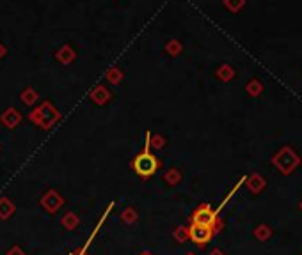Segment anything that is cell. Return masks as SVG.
Returning a JSON list of instances; mask_svg holds the SVG:
<instances>
[{
  "mask_svg": "<svg viewBox=\"0 0 302 255\" xmlns=\"http://www.w3.org/2000/svg\"><path fill=\"white\" fill-rule=\"evenodd\" d=\"M160 167H162V162H160L155 154L151 153L149 142H147V139H146L144 149L132 160L133 172H135L139 177H142V179H149L151 176H155L157 170H159Z\"/></svg>",
  "mask_w": 302,
  "mask_h": 255,
  "instance_id": "1",
  "label": "cell"
},
{
  "mask_svg": "<svg viewBox=\"0 0 302 255\" xmlns=\"http://www.w3.org/2000/svg\"><path fill=\"white\" fill-rule=\"evenodd\" d=\"M29 120L43 130H52L53 124L60 120V112L50 101H43L38 108L29 113Z\"/></svg>",
  "mask_w": 302,
  "mask_h": 255,
  "instance_id": "2",
  "label": "cell"
},
{
  "mask_svg": "<svg viewBox=\"0 0 302 255\" xmlns=\"http://www.w3.org/2000/svg\"><path fill=\"white\" fill-rule=\"evenodd\" d=\"M190 223H196V225H204L211 227V229L219 230L220 229V221H219V213L215 209H211L210 204H201L190 214Z\"/></svg>",
  "mask_w": 302,
  "mask_h": 255,
  "instance_id": "3",
  "label": "cell"
},
{
  "mask_svg": "<svg viewBox=\"0 0 302 255\" xmlns=\"http://www.w3.org/2000/svg\"><path fill=\"white\" fill-rule=\"evenodd\" d=\"M215 236V230L211 227L204 225H196V223H190L189 225V239L192 241L197 246H204L211 241V237Z\"/></svg>",
  "mask_w": 302,
  "mask_h": 255,
  "instance_id": "4",
  "label": "cell"
},
{
  "mask_svg": "<svg viewBox=\"0 0 302 255\" xmlns=\"http://www.w3.org/2000/svg\"><path fill=\"white\" fill-rule=\"evenodd\" d=\"M39 204H41V207L48 214H55L60 207L64 206V199H62V195L57 190H48L46 193H43Z\"/></svg>",
  "mask_w": 302,
  "mask_h": 255,
  "instance_id": "5",
  "label": "cell"
},
{
  "mask_svg": "<svg viewBox=\"0 0 302 255\" xmlns=\"http://www.w3.org/2000/svg\"><path fill=\"white\" fill-rule=\"evenodd\" d=\"M22 112L16 108H8L6 112H2V115H0V122H2V126H6L8 130H15L16 126H18L20 122H22Z\"/></svg>",
  "mask_w": 302,
  "mask_h": 255,
  "instance_id": "6",
  "label": "cell"
},
{
  "mask_svg": "<svg viewBox=\"0 0 302 255\" xmlns=\"http://www.w3.org/2000/svg\"><path fill=\"white\" fill-rule=\"evenodd\" d=\"M110 98H112V94H110V90L107 89L105 85H96L95 89L89 92V99L95 105H107V103L110 101Z\"/></svg>",
  "mask_w": 302,
  "mask_h": 255,
  "instance_id": "7",
  "label": "cell"
},
{
  "mask_svg": "<svg viewBox=\"0 0 302 255\" xmlns=\"http://www.w3.org/2000/svg\"><path fill=\"white\" fill-rule=\"evenodd\" d=\"M16 206L13 204V200L9 197H2L0 199V220H9L15 214Z\"/></svg>",
  "mask_w": 302,
  "mask_h": 255,
  "instance_id": "8",
  "label": "cell"
},
{
  "mask_svg": "<svg viewBox=\"0 0 302 255\" xmlns=\"http://www.w3.org/2000/svg\"><path fill=\"white\" fill-rule=\"evenodd\" d=\"M55 57H57V60H59V62H62V64H71L73 60H75L77 53H75V50H73L69 45H64L62 48L57 50V52H55Z\"/></svg>",
  "mask_w": 302,
  "mask_h": 255,
  "instance_id": "9",
  "label": "cell"
},
{
  "mask_svg": "<svg viewBox=\"0 0 302 255\" xmlns=\"http://www.w3.org/2000/svg\"><path fill=\"white\" fill-rule=\"evenodd\" d=\"M60 225L64 227L66 230H75L77 227L80 225V218L77 216V213H73V211H68L64 216L60 218Z\"/></svg>",
  "mask_w": 302,
  "mask_h": 255,
  "instance_id": "10",
  "label": "cell"
},
{
  "mask_svg": "<svg viewBox=\"0 0 302 255\" xmlns=\"http://www.w3.org/2000/svg\"><path fill=\"white\" fill-rule=\"evenodd\" d=\"M20 99H22V103L27 106L34 105V103L39 99L38 90H36L34 87H25V89L22 90V94H20Z\"/></svg>",
  "mask_w": 302,
  "mask_h": 255,
  "instance_id": "11",
  "label": "cell"
},
{
  "mask_svg": "<svg viewBox=\"0 0 302 255\" xmlns=\"http://www.w3.org/2000/svg\"><path fill=\"white\" fill-rule=\"evenodd\" d=\"M139 220V214H137V211L133 209V207H125L123 209V213H121V221L123 223H135V221Z\"/></svg>",
  "mask_w": 302,
  "mask_h": 255,
  "instance_id": "12",
  "label": "cell"
},
{
  "mask_svg": "<svg viewBox=\"0 0 302 255\" xmlns=\"http://www.w3.org/2000/svg\"><path fill=\"white\" fill-rule=\"evenodd\" d=\"M164 181H166L169 186H176L178 183L181 181V174H180V170L178 169H171V170H167L166 174H164Z\"/></svg>",
  "mask_w": 302,
  "mask_h": 255,
  "instance_id": "13",
  "label": "cell"
},
{
  "mask_svg": "<svg viewBox=\"0 0 302 255\" xmlns=\"http://www.w3.org/2000/svg\"><path fill=\"white\" fill-rule=\"evenodd\" d=\"M146 139L147 142H149V147H153V149H162V147L166 146V139H164L162 135H151V133L147 132Z\"/></svg>",
  "mask_w": 302,
  "mask_h": 255,
  "instance_id": "14",
  "label": "cell"
},
{
  "mask_svg": "<svg viewBox=\"0 0 302 255\" xmlns=\"http://www.w3.org/2000/svg\"><path fill=\"white\" fill-rule=\"evenodd\" d=\"M123 76L125 75H123V71H121L119 68H110L109 71H107V80H109L112 85H117V83L123 80Z\"/></svg>",
  "mask_w": 302,
  "mask_h": 255,
  "instance_id": "15",
  "label": "cell"
},
{
  "mask_svg": "<svg viewBox=\"0 0 302 255\" xmlns=\"http://www.w3.org/2000/svg\"><path fill=\"white\" fill-rule=\"evenodd\" d=\"M173 236H174V239H176L178 243H185V241L189 239V227L180 225V227H178V229L173 232Z\"/></svg>",
  "mask_w": 302,
  "mask_h": 255,
  "instance_id": "16",
  "label": "cell"
},
{
  "mask_svg": "<svg viewBox=\"0 0 302 255\" xmlns=\"http://www.w3.org/2000/svg\"><path fill=\"white\" fill-rule=\"evenodd\" d=\"M166 52L169 53V55H178V53L181 52V45H180V41H176V39H174V41H169L166 45Z\"/></svg>",
  "mask_w": 302,
  "mask_h": 255,
  "instance_id": "17",
  "label": "cell"
},
{
  "mask_svg": "<svg viewBox=\"0 0 302 255\" xmlns=\"http://www.w3.org/2000/svg\"><path fill=\"white\" fill-rule=\"evenodd\" d=\"M6 255H27V253L22 250V246H18V244H15V246H11L8 251H6Z\"/></svg>",
  "mask_w": 302,
  "mask_h": 255,
  "instance_id": "18",
  "label": "cell"
},
{
  "mask_svg": "<svg viewBox=\"0 0 302 255\" xmlns=\"http://www.w3.org/2000/svg\"><path fill=\"white\" fill-rule=\"evenodd\" d=\"M6 53H8V48H6V46L2 45V43H0V60L4 59V57H6Z\"/></svg>",
  "mask_w": 302,
  "mask_h": 255,
  "instance_id": "19",
  "label": "cell"
},
{
  "mask_svg": "<svg viewBox=\"0 0 302 255\" xmlns=\"http://www.w3.org/2000/svg\"><path fill=\"white\" fill-rule=\"evenodd\" d=\"M137 255H153V253H149V251H139Z\"/></svg>",
  "mask_w": 302,
  "mask_h": 255,
  "instance_id": "20",
  "label": "cell"
},
{
  "mask_svg": "<svg viewBox=\"0 0 302 255\" xmlns=\"http://www.w3.org/2000/svg\"><path fill=\"white\" fill-rule=\"evenodd\" d=\"M187 255H194V253H187Z\"/></svg>",
  "mask_w": 302,
  "mask_h": 255,
  "instance_id": "21",
  "label": "cell"
}]
</instances>
